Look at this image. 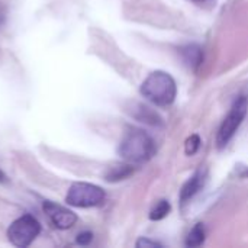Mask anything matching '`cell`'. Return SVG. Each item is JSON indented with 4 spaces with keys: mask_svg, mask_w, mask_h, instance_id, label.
<instances>
[{
    "mask_svg": "<svg viewBox=\"0 0 248 248\" xmlns=\"http://www.w3.org/2000/svg\"><path fill=\"white\" fill-rule=\"evenodd\" d=\"M119 155L132 164L148 161L155 154L154 140L140 128H129L119 144Z\"/></svg>",
    "mask_w": 248,
    "mask_h": 248,
    "instance_id": "6da1fadb",
    "label": "cell"
},
{
    "mask_svg": "<svg viewBox=\"0 0 248 248\" xmlns=\"http://www.w3.org/2000/svg\"><path fill=\"white\" fill-rule=\"evenodd\" d=\"M141 94L157 106H167L174 102L177 86L169 73L154 71L141 84Z\"/></svg>",
    "mask_w": 248,
    "mask_h": 248,
    "instance_id": "7a4b0ae2",
    "label": "cell"
},
{
    "mask_svg": "<svg viewBox=\"0 0 248 248\" xmlns=\"http://www.w3.org/2000/svg\"><path fill=\"white\" fill-rule=\"evenodd\" d=\"M41 232V224L36 218L26 214L15 219L7 228V240L15 247H29Z\"/></svg>",
    "mask_w": 248,
    "mask_h": 248,
    "instance_id": "3957f363",
    "label": "cell"
},
{
    "mask_svg": "<svg viewBox=\"0 0 248 248\" xmlns=\"http://www.w3.org/2000/svg\"><path fill=\"white\" fill-rule=\"evenodd\" d=\"M105 190L96 185L77 182L67 192L65 202L74 208H94L105 202Z\"/></svg>",
    "mask_w": 248,
    "mask_h": 248,
    "instance_id": "277c9868",
    "label": "cell"
},
{
    "mask_svg": "<svg viewBox=\"0 0 248 248\" xmlns=\"http://www.w3.org/2000/svg\"><path fill=\"white\" fill-rule=\"evenodd\" d=\"M248 109V100L246 96H240L237 97V100L232 103L227 118L224 119L219 131H218V138H217V142H218V147L222 148L225 147L231 140L232 137L235 135L237 129L240 128V125L243 124L246 115H247Z\"/></svg>",
    "mask_w": 248,
    "mask_h": 248,
    "instance_id": "5b68a950",
    "label": "cell"
},
{
    "mask_svg": "<svg viewBox=\"0 0 248 248\" xmlns=\"http://www.w3.org/2000/svg\"><path fill=\"white\" fill-rule=\"evenodd\" d=\"M44 212L51 221V224L58 230H68L77 222V215L73 211L49 201L44 202Z\"/></svg>",
    "mask_w": 248,
    "mask_h": 248,
    "instance_id": "8992f818",
    "label": "cell"
},
{
    "mask_svg": "<svg viewBox=\"0 0 248 248\" xmlns=\"http://www.w3.org/2000/svg\"><path fill=\"white\" fill-rule=\"evenodd\" d=\"M206 177H208V171L203 169L198 170L186 183L185 186L182 187V192H180V201L183 203H186L187 201H190L195 195H198L203 186H205V182H206Z\"/></svg>",
    "mask_w": 248,
    "mask_h": 248,
    "instance_id": "52a82bcc",
    "label": "cell"
},
{
    "mask_svg": "<svg viewBox=\"0 0 248 248\" xmlns=\"http://www.w3.org/2000/svg\"><path fill=\"white\" fill-rule=\"evenodd\" d=\"M179 52H180L183 61L193 70H196L203 61V52H202V48L199 45H195V44L186 45V46L180 48Z\"/></svg>",
    "mask_w": 248,
    "mask_h": 248,
    "instance_id": "ba28073f",
    "label": "cell"
},
{
    "mask_svg": "<svg viewBox=\"0 0 248 248\" xmlns=\"http://www.w3.org/2000/svg\"><path fill=\"white\" fill-rule=\"evenodd\" d=\"M134 173V169L129 166V164H118V166H113L108 174H106V180L108 182H119V180H124L126 179L128 176H131Z\"/></svg>",
    "mask_w": 248,
    "mask_h": 248,
    "instance_id": "9c48e42d",
    "label": "cell"
},
{
    "mask_svg": "<svg viewBox=\"0 0 248 248\" xmlns=\"http://www.w3.org/2000/svg\"><path fill=\"white\" fill-rule=\"evenodd\" d=\"M205 235L206 234H205L203 225L202 224H196L192 228V231L189 232L187 238H186V246L187 247H199V246H202L203 241H205Z\"/></svg>",
    "mask_w": 248,
    "mask_h": 248,
    "instance_id": "30bf717a",
    "label": "cell"
},
{
    "mask_svg": "<svg viewBox=\"0 0 248 248\" xmlns=\"http://www.w3.org/2000/svg\"><path fill=\"white\" fill-rule=\"evenodd\" d=\"M138 112L140 115L137 113L135 116L142 121V122H147V124H151V125H157V124H161V119L157 113H154L150 108L147 106H142V105H138Z\"/></svg>",
    "mask_w": 248,
    "mask_h": 248,
    "instance_id": "8fae6325",
    "label": "cell"
},
{
    "mask_svg": "<svg viewBox=\"0 0 248 248\" xmlns=\"http://www.w3.org/2000/svg\"><path fill=\"white\" fill-rule=\"evenodd\" d=\"M170 209H171V206H170V203L167 201H160L153 208V211L150 212V219L151 221H161L170 214Z\"/></svg>",
    "mask_w": 248,
    "mask_h": 248,
    "instance_id": "7c38bea8",
    "label": "cell"
},
{
    "mask_svg": "<svg viewBox=\"0 0 248 248\" xmlns=\"http://www.w3.org/2000/svg\"><path fill=\"white\" fill-rule=\"evenodd\" d=\"M201 148V138L199 135H190L187 140H186V144H185V151L187 155H193L198 153V150Z\"/></svg>",
    "mask_w": 248,
    "mask_h": 248,
    "instance_id": "4fadbf2b",
    "label": "cell"
},
{
    "mask_svg": "<svg viewBox=\"0 0 248 248\" xmlns=\"http://www.w3.org/2000/svg\"><path fill=\"white\" fill-rule=\"evenodd\" d=\"M92 240H93V234L90 231H84V232H80L77 235V240L76 241L80 246H89L92 243Z\"/></svg>",
    "mask_w": 248,
    "mask_h": 248,
    "instance_id": "5bb4252c",
    "label": "cell"
},
{
    "mask_svg": "<svg viewBox=\"0 0 248 248\" xmlns=\"http://www.w3.org/2000/svg\"><path fill=\"white\" fill-rule=\"evenodd\" d=\"M137 247L154 248V247H161V244H160V243H157V241H151V240H148V238H141V240L137 243Z\"/></svg>",
    "mask_w": 248,
    "mask_h": 248,
    "instance_id": "9a60e30c",
    "label": "cell"
},
{
    "mask_svg": "<svg viewBox=\"0 0 248 248\" xmlns=\"http://www.w3.org/2000/svg\"><path fill=\"white\" fill-rule=\"evenodd\" d=\"M6 182V174L0 170V183H4Z\"/></svg>",
    "mask_w": 248,
    "mask_h": 248,
    "instance_id": "2e32d148",
    "label": "cell"
},
{
    "mask_svg": "<svg viewBox=\"0 0 248 248\" xmlns=\"http://www.w3.org/2000/svg\"><path fill=\"white\" fill-rule=\"evenodd\" d=\"M193 1H205V0H193Z\"/></svg>",
    "mask_w": 248,
    "mask_h": 248,
    "instance_id": "e0dca14e",
    "label": "cell"
},
{
    "mask_svg": "<svg viewBox=\"0 0 248 248\" xmlns=\"http://www.w3.org/2000/svg\"><path fill=\"white\" fill-rule=\"evenodd\" d=\"M246 174H247V176H248V171H247V173H246Z\"/></svg>",
    "mask_w": 248,
    "mask_h": 248,
    "instance_id": "ac0fdd59",
    "label": "cell"
}]
</instances>
